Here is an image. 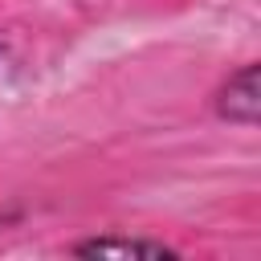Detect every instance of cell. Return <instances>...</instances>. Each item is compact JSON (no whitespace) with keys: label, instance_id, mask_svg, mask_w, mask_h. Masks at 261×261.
I'll return each mask as SVG.
<instances>
[{"label":"cell","instance_id":"6da1fadb","mask_svg":"<svg viewBox=\"0 0 261 261\" xmlns=\"http://www.w3.org/2000/svg\"><path fill=\"white\" fill-rule=\"evenodd\" d=\"M216 114L232 126H253L261 114V94H257V65H241L228 73V82L216 90Z\"/></svg>","mask_w":261,"mask_h":261},{"label":"cell","instance_id":"7a4b0ae2","mask_svg":"<svg viewBox=\"0 0 261 261\" xmlns=\"http://www.w3.org/2000/svg\"><path fill=\"white\" fill-rule=\"evenodd\" d=\"M69 253L77 257H179V249L163 245V241H151V237H90V241H77Z\"/></svg>","mask_w":261,"mask_h":261}]
</instances>
